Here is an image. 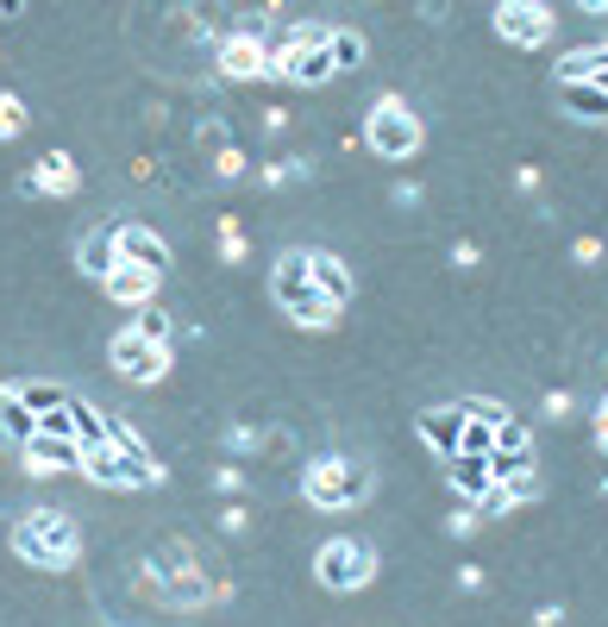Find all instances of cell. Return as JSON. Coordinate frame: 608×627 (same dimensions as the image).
<instances>
[{
	"mask_svg": "<svg viewBox=\"0 0 608 627\" xmlns=\"http://www.w3.org/2000/svg\"><path fill=\"white\" fill-rule=\"evenodd\" d=\"M13 552H20L25 565H39V571H70L76 565V552H82V540H76V521L63 509H32L13 528Z\"/></svg>",
	"mask_w": 608,
	"mask_h": 627,
	"instance_id": "1",
	"label": "cell"
},
{
	"mask_svg": "<svg viewBox=\"0 0 608 627\" xmlns=\"http://www.w3.org/2000/svg\"><path fill=\"white\" fill-rule=\"evenodd\" d=\"M270 289H276V308L289 314V320H301V327H314V333H327V327L339 320V308L308 283V252H282L276 257Z\"/></svg>",
	"mask_w": 608,
	"mask_h": 627,
	"instance_id": "2",
	"label": "cell"
},
{
	"mask_svg": "<svg viewBox=\"0 0 608 627\" xmlns=\"http://www.w3.org/2000/svg\"><path fill=\"white\" fill-rule=\"evenodd\" d=\"M364 490H371L364 465L339 458V451L314 458V465H308V477H301V496H308L314 509H352V502H364Z\"/></svg>",
	"mask_w": 608,
	"mask_h": 627,
	"instance_id": "3",
	"label": "cell"
},
{
	"mask_svg": "<svg viewBox=\"0 0 608 627\" xmlns=\"http://www.w3.org/2000/svg\"><path fill=\"white\" fill-rule=\"evenodd\" d=\"M364 145L376 157H414L420 151V114L402 95H376L371 119H364Z\"/></svg>",
	"mask_w": 608,
	"mask_h": 627,
	"instance_id": "4",
	"label": "cell"
},
{
	"mask_svg": "<svg viewBox=\"0 0 608 627\" xmlns=\"http://www.w3.org/2000/svg\"><path fill=\"white\" fill-rule=\"evenodd\" d=\"M82 477L88 483H100V490H158L163 483V458H126V451H107V446H95V451H82Z\"/></svg>",
	"mask_w": 608,
	"mask_h": 627,
	"instance_id": "5",
	"label": "cell"
},
{
	"mask_svg": "<svg viewBox=\"0 0 608 627\" xmlns=\"http://www.w3.org/2000/svg\"><path fill=\"white\" fill-rule=\"evenodd\" d=\"M314 577L327 589H339V596H352V589H364L376 577V552L364 540H327L314 559Z\"/></svg>",
	"mask_w": 608,
	"mask_h": 627,
	"instance_id": "6",
	"label": "cell"
},
{
	"mask_svg": "<svg viewBox=\"0 0 608 627\" xmlns=\"http://www.w3.org/2000/svg\"><path fill=\"white\" fill-rule=\"evenodd\" d=\"M490 20H495V32L509 44H521V51H540V44H552V32H558V13L540 7V0H502Z\"/></svg>",
	"mask_w": 608,
	"mask_h": 627,
	"instance_id": "7",
	"label": "cell"
},
{
	"mask_svg": "<svg viewBox=\"0 0 608 627\" xmlns=\"http://www.w3.org/2000/svg\"><path fill=\"white\" fill-rule=\"evenodd\" d=\"M107 358H114V371L132 376V383H163V376H170V346H151V339H138L132 327L114 333Z\"/></svg>",
	"mask_w": 608,
	"mask_h": 627,
	"instance_id": "8",
	"label": "cell"
},
{
	"mask_svg": "<svg viewBox=\"0 0 608 627\" xmlns=\"http://www.w3.org/2000/svg\"><path fill=\"white\" fill-rule=\"evenodd\" d=\"M107 233H114L119 264H138V270H151V276H163V270H170V245H163V233H158V226H138V220H114Z\"/></svg>",
	"mask_w": 608,
	"mask_h": 627,
	"instance_id": "9",
	"label": "cell"
},
{
	"mask_svg": "<svg viewBox=\"0 0 608 627\" xmlns=\"http://www.w3.org/2000/svg\"><path fill=\"white\" fill-rule=\"evenodd\" d=\"M264 57H270V51H264L257 32H245V25L226 32V39H220V82H257L264 76Z\"/></svg>",
	"mask_w": 608,
	"mask_h": 627,
	"instance_id": "10",
	"label": "cell"
},
{
	"mask_svg": "<svg viewBox=\"0 0 608 627\" xmlns=\"http://www.w3.org/2000/svg\"><path fill=\"white\" fill-rule=\"evenodd\" d=\"M82 189V177H76V163L63 151H44L32 170L20 177V195H76Z\"/></svg>",
	"mask_w": 608,
	"mask_h": 627,
	"instance_id": "11",
	"label": "cell"
},
{
	"mask_svg": "<svg viewBox=\"0 0 608 627\" xmlns=\"http://www.w3.org/2000/svg\"><path fill=\"white\" fill-rule=\"evenodd\" d=\"M465 421H471L465 402H451V408H420L414 427H420V439H427L439 458H458V446H465Z\"/></svg>",
	"mask_w": 608,
	"mask_h": 627,
	"instance_id": "12",
	"label": "cell"
},
{
	"mask_svg": "<svg viewBox=\"0 0 608 627\" xmlns=\"http://www.w3.org/2000/svg\"><path fill=\"white\" fill-rule=\"evenodd\" d=\"M25 470L32 477H57V470H82V446L76 439H51V433H39V439H25L20 446Z\"/></svg>",
	"mask_w": 608,
	"mask_h": 627,
	"instance_id": "13",
	"label": "cell"
},
{
	"mask_svg": "<svg viewBox=\"0 0 608 627\" xmlns=\"http://www.w3.org/2000/svg\"><path fill=\"white\" fill-rule=\"evenodd\" d=\"M446 483L458 496H465V502H483V496L495 490V477H490V458H477V451H458V458H446Z\"/></svg>",
	"mask_w": 608,
	"mask_h": 627,
	"instance_id": "14",
	"label": "cell"
},
{
	"mask_svg": "<svg viewBox=\"0 0 608 627\" xmlns=\"http://www.w3.org/2000/svg\"><path fill=\"white\" fill-rule=\"evenodd\" d=\"M158 283H163V276L138 270V264H119V270L107 276V283H100V289L114 295L119 308H151V301H158Z\"/></svg>",
	"mask_w": 608,
	"mask_h": 627,
	"instance_id": "15",
	"label": "cell"
},
{
	"mask_svg": "<svg viewBox=\"0 0 608 627\" xmlns=\"http://www.w3.org/2000/svg\"><path fill=\"white\" fill-rule=\"evenodd\" d=\"M308 283H314L333 308H345V301H352V270H345L333 252H308Z\"/></svg>",
	"mask_w": 608,
	"mask_h": 627,
	"instance_id": "16",
	"label": "cell"
},
{
	"mask_svg": "<svg viewBox=\"0 0 608 627\" xmlns=\"http://www.w3.org/2000/svg\"><path fill=\"white\" fill-rule=\"evenodd\" d=\"M0 439H7V446L39 439V414L20 402V390H0Z\"/></svg>",
	"mask_w": 608,
	"mask_h": 627,
	"instance_id": "17",
	"label": "cell"
},
{
	"mask_svg": "<svg viewBox=\"0 0 608 627\" xmlns=\"http://www.w3.org/2000/svg\"><path fill=\"white\" fill-rule=\"evenodd\" d=\"M558 107H565L570 119L608 126V95H602V88H589V82H570V88H558Z\"/></svg>",
	"mask_w": 608,
	"mask_h": 627,
	"instance_id": "18",
	"label": "cell"
},
{
	"mask_svg": "<svg viewBox=\"0 0 608 627\" xmlns=\"http://www.w3.org/2000/svg\"><path fill=\"white\" fill-rule=\"evenodd\" d=\"M76 257H82V270L95 276V283H107V276L119 270V252H114V233H88L76 245Z\"/></svg>",
	"mask_w": 608,
	"mask_h": 627,
	"instance_id": "19",
	"label": "cell"
},
{
	"mask_svg": "<svg viewBox=\"0 0 608 627\" xmlns=\"http://www.w3.org/2000/svg\"><path fill=\"white\" fill-rule=\"evenodd\" d=\"M333 76L339 70H333V57H327V44H320V51H301L295 70H289V82H301V88H327Z\"/></svg>",
	"mask_w": 608,
	"mask_h": 627,
	"instance_id": "20",
	"label": "cell"
},
{
	"mask_svg": "<svg viewBox=\"0 0 608 627\" xmlns=\"http://www.w3.org/2000/svg\"><path fill=\"white\" fill-rule=\"evenodd\" d=\"M327 57H333L339 76H345V70H358V63H364V32H352V25H333V39H327Z\"/></svg>",
	"mask_w": 608,
	"mask_h": 627,
	"instance_id": "21",
	"label": "cell"
},
{
	"mask_svg": "<svg viewBox=\"0 0 608 627\" xmlns=\"http://www.w3.org/2000/svg\"><path fill=\"white\" fill-rule=\"evenodd\" d=\"M252 257V238H245V226H238L233 214H220V264H245Z\"/></svg>",
	"mask_w": 608,
	"mask_h": 627,
	"instance_id": "22",
	"label": "cell"
},
{
	"mask_svg": "<svg viewBox=\"0 0 608 627\" xmlns=\"http://www.w3.org/2000/svg\"><path fill=\"white\" fill-rule=\"evenodd\" d=\"M170 327H177V320H170L158 301H151V308H138V320H132V333L151 339V346H170Z\"/></svg>",
	"mask_w": 608,
	"mask_h": 627,
	"instance_id": "23",
	"label": "cell"
},
{
	"mask_svg": "<svg viewBox=\"0 0 608 627\" xmlns=\"http://www.w3.org/2000/svg\"><path fill=\"white\" fill-rule=\"evenodd\" d=\"M490 477H495V483L533 477V451H490Z\"/></svg>",
	"mask_w": 608,
	"mask_h": 627,
	"instance_id": "24",
	"label": "cell"
},
{
	"mask_svg": "<svg viewBox=\"0 0 608 627\" xmlns=\"http://www.w3.org/2000/svg\"><path fill=\"white\" fill-rule=\"evenodd\" d=\"M20 402H25L32 414H51V408H70V390H57V383H25Z\"/></svg>",
	"mask_w": 608,
	"mask_h": 627,
	"instance_id": "25",
	"label": "cell"
},
{
	"mask_svg": "<svg viewBox=\"0 0 608 627\" xmlns=\"http://www.w3.org/2000/svg\"><path fill=\"white\" fill-rule=\"evenodd\" d=\"M20 132H25V100L0 88V145H13Z\"/></svg>",
	"mask_w": 608,
	"mask_h": 627,
	"instance_id": "26",
	"label": "cell"
},
{
	"mask_svg": "<svg viewBox=\"0 0 608 627\" xmlns=\"http://www.w3.org/2000/svg\"><path fill=\"white\" fill-rule=\"evenodd\" d=\"M214 490H220V496H233V502H238V496L252 490V477H245V465H233V458H226V465H214Z\"/></svg>",
	"mask_w": 608,
	"mask_h": 627,
	"instance_id": "27",
	"label": "cell"
},
{
	"mask_svg": "<svg viewBox=\"0 0 608 627\" xmlns=\"http://www.w3.org/2000/svg\"><path fill=\"white\" fill-rule=\"evenodd\" d=\"M446 533H451V540H477V533H483V514H477V509H451L446 514Z\"/></svg>",
	"mask_w": 608,
	"mask_h": 627,
	"instance_id": "28",
	"label": "cell"
},
{
	"mask_svg": "<svg viewBox=\"0 0 608 627\" xmlns=\"http://www.w3.org/2000/svg\"><path fill=\"white\" fill-rule=\"evenodd\" d=\"M458 451H477V458H490L495 451V427H483V421H465V446Z\"/></svg>",
	"mask_w": 608,
	"mask_h": 627,
	"instance_id": "29",
	"label": "cell"
},
{
	"mask_svg": "<svg viewBox=\"0 0 608 627\" xmlns=\"http://www.w3.org/2000/svg\"><path fill=\"white\" fill-rule=\"evenodd\" d=\"M214 177H220V182H238V177H245V151H238V145H220Z\"/></svg>",
	"mask_w": 608,
	"mask_h": 627,
	"instance_id": "30",
	"label": "cell"
},
{
	"mask_svg": "<svg viewBox=\"0 0 608 627\" xmlns=\"http://www.w3.org/2000/svg\"><path fill=\"white\" fill-rule=\"evenodd\" d=\"M495 451H533L527 427H521V421H509V427H495Z\"/></svg>",
	"mask_w": 608,
	"mask_h": 627,
	"instance_id": "31",
	"label": "cell"
},
{
	"mask_svg": "<svg viewBox=\"0 0 608 627\" xmlns=\"http://www.w3.org/2000/svg\"><path fill=\"white\" fill-rule=\"evenodd\" d=\"M257 446H264V433H257V427H233V433H226V451H233V458H245V451H257Z\"/></svg>",
	"mask_w": 608,
	"mask_h": 627,
	"instance_id": "32",
	"label": "cell"
},
{
	"mask_svg": "<svg viewBox=\"0 0 608 627\" xmlns=\"http://www.w3.org/2000/svg\"><path fill=\"white\" fill-rule=\"evenodd\" d=\"M458 589H465V596H483V589H490V571L483 565H458Z\"/></svg>",
	"mask_w": 608,
	"mask_h": 627,
	"instance_id": "33",
	"label": "cell"
},
{
	"mask_svg": "<svg viewBox=\"0 0 608 627\" xmlns=\"http://www.w3.org/2000/svg\"><path fill=\"white\" fill-rule=\"evenodd\" d=\"M451 264H458V270H477V264H483V245H477V238H458V245H451Z\"/></svg>",
	"mask_w": 608,
	"mask_h": 627,
	"instance_id": "34",
	"label": "cell"
},
{
	"mask_svg": "<svg viewBox=\"0 0 608 627\" xmlns=\"http://www.w3.org/2000/svg\"><path fill=\"white\" fill-rule=\"evenodd\" d=\"M565 414H577V395H570V390H546V421H565Z\"/></svg>",
	"mask_w": 608,
	"mask_h": 627,
	"instance_id": "35",
	"label": "cell"
},
{
	"mask_svg": "<svg viewBox=\"0 0 608 627\" xmlns=\"http://www.w3.org/2000/svg\"><path fill=\"white\" fill-rule=\"evenodd\" d=\"M245 521H252L245 502H226V509H220V533H245Z\"/></svg>",
	"mask_w": 608,
	"mask_h": 627,
	"instance_id": "36",
	"label": "cell"
},
{
	"mask_svg": "<svg viewBox=\"0 0 608 627\" xmlns=\"http://www.w3.org/2000/svg\"><path fill=\"white\" fill-rule=\"evenodd\" d=\"M282 177H289V182H308V177H314V157H301V151L282 157Z\"/></svg>",
	"mask_w": 608,
	"mask_h": 627,
	"instance_id": "37",
	"label": "cell"
},
{
	"mask_svg": "<svg viewBox=\"0 0 608 627\" xmlns=\"http://www.w3.org/2000/svg\"><path fill=\"white\" fill-rule=\"evenodd\" d=\"M540 163H521V170H514V189H521V195H540Z\"/></svg>",
	"mask_w": 608,
	"mask_h": 627,
	"instance_id": "38",
	"label": "cell"
},
{
	"mask_svg": "<svg viewBox=\"0 0 608 627\" xmlns=\"http://www.w3.org/2000/svg\"><path fill=\"white\" fill-rule=\"evenodd\" d=\"M570 257H577V264H602V238H577Z\"/></svg>",
	"mask_w": 608,
	"mask_h": 627,
	"instance_id": "39",
	"label": "cell"
},
{
	"mask_svg": "<svg viewBox=\"0 0 608 627\" xmlns=\"http://www.w3.org/2000/svg\"><path fill=\"white\" fill-rule=\"evenodd\" d=\"M420 195H427L420 182H395V208H420Z\"/></svg>",
	"mask_w": 608,
	"mask_h": 627,
	"instance_id": "40",
	"label": "cell"
},
{
	"mask_svg": "<svg viewBox=\"0 0 608 627\" xmlns=\"http://www.w3.org/2000/svg\"><path fill=\"white\" fill-rule=\"evenodd\" d=\"M257 182H264V189H282V182H289V177H282V157H276V163H264V170H257Z\"/></svg>",
	"mask_w": 608,
	"mask_h": 627,
	"instance_id": "41",
	"label": "cell"
},
{
	"mask_svg": "<svg viewBox=\"0 0 608 627\" xmlns=\"http://www.w3.org/2000/svg\"><path fill=\"white\" fill-rule=\"evenodd\" d=\"M533 627H565V608H558V603H546L540 615H533Z\"/></svg>",
	"mask_w": 608,
	"mask_h": 627,
	"instance_id": "42",
	"label": "cell"
},
{
	"mask_svg": "<svg viewBox=\"0 0 608 627\" xmlns=\"http://www.w3.org/2000/svg\"><path fill=\"white\" fill-rule=\"evenodd\" d=\"M596 446L608 451V395H602V402H596Z\"/></svg>",
	"mask_w": 608,
	"mask_h": 627,
	"instance_id": "43",
	"label": "cell"
},
{
	"mask_svg": "<svg viewBox=\"0 0 608 627\" xmlns=\"http://www.w3.org/2000/svg\"><path fill=\"white\" fill-rule=\"evenodd\" d=\"M577 13H589V20H608V0H584Z\"/></svg>",
	"mask_w": 608,
	"mask_h": 627,
	"instance_id": "44",
	"label": "cell"
},
{
	"mask_svg": "<svg viewBox=\"0 0 608 627\" xmlns=\"http://www.w3.org/2000/svg\"><path fill=\"white\" fill-rule=\"evenodd\" d=\"M602 371H608V352H602Z\"/></svg>",
	"mask_w": 608,
	"mask_h": 627,
	"instance_id": "45",
	"label": "cell"
},
{
	"mask_svg": "<svg viewBox=\"0 0 608 627\" xmlns=\"http://www.w3.org/2000/svg\"><path fill=\"white\" fill-rule=\"evenodd\" d=\"M602 490H608V477H602Z\"/></svg>",
	"mask_w": 608,
	"mask_h": 627,
	"instance_id": "46",
	"label": "cell"
}]
</instances>
